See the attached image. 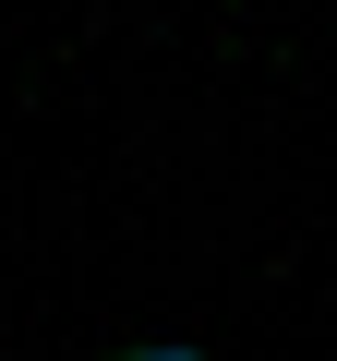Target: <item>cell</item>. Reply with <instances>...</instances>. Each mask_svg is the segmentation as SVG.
I'll use <instances>...</instances> for the list:
<instances>
[{
  "mask_svg": "<svg viewBox=\"0 0 337 361\" xmlns=\"http://www.w3.org/2000/svg\"><path fill=\"white\" fill-rule=\"evenodd\" d=\"M97 361H205L193 337H133V349H97Z\"/></svg>",
  "mask_w": 337,
  "mask_h": 361,
  "instance_id": "obj_1",
  "label": "cell"
}]
</instances>
